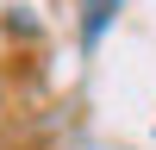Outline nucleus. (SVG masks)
Wrapping results in <instances>:
<instances>
[{"label": "nucleus", "instance_id": "nucleus-1", "mask_svg": "<svg viewBox=\"0 0 156 150\" xmlns=\"http://www.w3.org/2000/svg\"><path fill=\"white\" fill-rule=\"evenodd\" d=\"M112 6H119V0H81V44H87V50L100 44V31H106Z\"/></svg>", "mask_w": 156, "mask_h": 150}]
</instances>
